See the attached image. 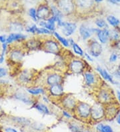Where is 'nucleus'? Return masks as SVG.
Here are the masks:
<instances>
[{
    "instance_id": "nucleus-1",
    "label": "nucleus",
    "mask_w": 120,
    "mask_h": 132,
    "mask_svg": "<svg viewBox=\"0 0 120 132\" xmlns=\"http://www.w3.org/2000/svg\"><path fill=\"white\" fill-rule=\"evenodd\" d=\"M76 111L81 118L87 119L91 116V108L90 105L85 102H79L76 105Z\"/></svg>"
},
{
    "instance_id": "nucleus-2",
    "label": "nucleus",
    "mask_w": 120,
    "mask_h": 132,
    "mask_svg": "<svg viewBox=\"0 0 120 132\" xmlns=\"http://www.w3.org/2000/svg\"><path fill=\"white\" fill-rule=\"evenodd\" d=\"M58 7L65 14L73 13L75 8V3L71 1H59L57 2Z\"/></svg>"
},
{
    "instance_id": "nucleus-3",
    "label": "nucleus",
    "mask_w": 120,
    "mask_h": 132,
    "mask_svg": "<svg viewBox=\"0 0 120 132\" xmlns=\"http://www.w3.org/2000/svg\"><path fill=\"white\" fill-rule=\"evenodd\" d=\"M43 49L45 50L47 53H52L55 55H58L59 53L60 48L58 43L52 39L47 40L43 44Z\"/></svg>"
},
{
    "instance_id": "nucleus-4",
    "label": "nucleus",
    "mask_w": 120,
    "mask_h": 132,
    "mask_svg": "<svg viewBox=\"0 0 120 132\" xmlns=\"http://www.w3.org/2000/svg\"><path fill=\"white\" fill-rule=\"evenodd\" d=\"M91 116L95 120L100 119L105 116V109L100 103H96L93 105L91 110Z\"/></svg>"
},
{
    "instance_id": "nucleus-5",
    "label": "nucleus",
    "mask_w": 120,
    "mask_h": 132,
    "mask_svg": "<svg viewBox=\"0 0 120 132\" xmlns=\"http://www.w3.org/2000/svg\"><path fill=\"white\" fill-rule=\"evenodd\" d=\"M51 11L50 7L47 5H41L37 10V17L38 19H42V21H46L51 18Z\"/></svg>"
},
{
    "instance_id": "nucleus-6",
    "label": "nucleus",
    "mask_w": 120,
    "mask_h": 132,
    "mask_svg": "<svg viewBox=\"0 0 120 132\" xmlns=\"http://www.w3.org/2000/svg\"><path fill=\"white\" fill-rule=\"evenodd\" d=\"M62 28V33L66 37H69L75 32V29L77 28V26L75 23L71 22H63Z\"/></svg>"
},
{
    "instance_id": "nucleus-7",
    "label": "nucleus",
    "mask_w": 120,
    "mask_h": 132,
    "mask_svg": "<svg viewBox=\"0 0 120 132\" xmlns=\"http://www.w3.org/2000/svg\"><path fill=\"white\" fill-rule=\"evenodd\" d=\"M89 47H90V53L91 55L94 57H98L101 55L102 52V47L99 42L96 41L90 42Z\"/></svg>"
},
{
    "instance_id": "nucleus-8",
    "label": "nucleus",
    "mask_w": 120,
    "mask_h": 132,
    "mask_svg": "<svg viewBox=\"0 0 120 132\" xmlns=\"http://www.w3.org/2000/svg\"><path fill=\"white\" fill-rule=\"evenodd\" d=\"M71 71L75 73H80L84 70V64L81 60H74L69 64Z\"/></svg>"
},
{
    "instance_id": "nucleus-9",
    "label": "nucleus",
    "mask_w": 120,
    "mask_h": 132,
    "mask_svg": "<svg viewBox=\"0 0 120 132\" xmlns=\"http://www.w3.org/2000/svg\"><path fill=\"white\" fill-rule=\"evenodd\" d=\"M109 105L105 109V116L109 119H113L117 115V108L115 103H108Z\"/></svg>"
},
{
    "instance_id": "nucleus-10",
    "label": "nucleus",
    "mask_w": 120,
    "mask_h": 132,
    "mask_svg": "<svg viewBox=\"0 0 120 132\" xmlns=\"http://www.w3.org/2000/svg\"><path fill=\"white\" fill-rule=\"evenodd\" d=\"M63 81V77L60 75L58 73H52L47 77L46 82L49 85H57V84H61Z\"/></svg>"
},
{
    "instance_id": "nucleus-11",
    "label": "nucleus",
    "mask_w": 120,
    "mask_h": 132,
    "mask_svg": "<svg viewBox=\"0 0 120 132\" xmlns=\"http://www.w3.org/2000/svg\"><path fill=\"white\" fill-rule=\"evenodd\" d=\"M79 32L80 36L84 40H86V39L90 38L91 35L93 34V31H92V28H89L84 24L80 26Z\"/></svg>"
},
{
    "instance_id": "nucleus-12",
    "label": "nucleus",
    "mask_w": 120,
    "mask_h": 132,
    "mask_svg": "<svg viewBox=\"0 0 120 132\" xmlns=\"http://www.w3.org/2000/svg\"><path fill=\"white\" fill-rule=\"evenodd\" d=\"M62 104L64 108L69 110H74L77 105L75 99L71 96H66L63 97L62 100Z\"/></svg>"
},
{
    "instance_id": "nucleus-13",
    "label": "nucleus",
    "mask_w": 120,
    "mask_h": 132,
    "mask_svg": "<svg viewBox=\"0 0 120 132\" xmlns=\"http://www.w3.org/2000/svg\"><path fill=\"white\" fill-rule=\"evenodd\" d=\"M99 103H111V95L109 92L105 89L99 91L98 94Z\"/></svg>"
},
{
    "instance_id": "nucleus-14",
    "label": "nucleus",
    "mask_w": 120,
    "mask_h": 132,
    "mask_svg": "<svg viewBox=\"0 0 120 132\" xmlns=\"http://www.w3.org/2000/svg\"><path fill=\"white\" fill-rule=\"evenodd\" d=\"M98 39L101 44H106L110 37V31L107 28L99 29L98 33L97 34Z\"/></svg>"
},
{
    "instance_id": "nucleus-15",
    "label": "nucleus",
    "mask_w": 120,
    "mask_h": 132,
    "mask_svg": "<svg viewBox=\"0 0 120 132\" xmlns=\"http://www.w3.org/2000/svg\"><path fill=\"white\" fill-rule=\"evenodd\" d=\"M50 93L52 96L59 97L63 94V88L61 84L51 85L50 87Z\"/></svg>"
},
{
    "instance_id": "nucleus-16",
    "label": "nucleus",
    "mask_w": 120,
    "mask_h": 132,
    "mask_svg": "<svg viewBox=\"0 0 120 132\" xmlns=\"http://www.w3.org/2000/svg\"><path fill=\"white\" fill-rule=\"evenodd\" d=\"M26 36L21 34H15V33H11L10 34L8 37H7L6 44H11L14 41L22 40L26 39Z\"/></svg>"
},
{
    "instance_id": "nucleus-17",
    "label": "nucleus",
    "mask_w": 120,
    "mask_h": 132,
    "mask_svg": "<svg viewBox=\"0 0 120 132\" xmlns=\"http://www.w3.org/2000/svg\"><path fill=\"white\" fill-rule=\"evenodd\" d=\"M96 70L99 73V74L101 75V76L104 79L112 83V84H115V82L114 81V79H113L112 77L111 76V75L106 71V69H103L101 68H100L99 66H98L96 68Z\"/></svg>"
},
{
    "instance_id": "nucleus-18",
    "label": "nucleus",
    "mask_w": 120,
    "mask_h": 132,
    "mask_svg": "<svg viewBox=\"0 0 120 132\" xmlns=\"http://www.w3.org/2000/svg\"><path fill=\"white\" fill-rule=\"evenodd\" d=\"M23 54L22 52L19 50H13L10 54V60L12 61L17 62V61H20L22 60Z\"/></svg>"
},
{
    "instance_id": "nucleus-19",
    "label": "nucleus",
    "mask_w": 120,
    "mask_h": 132,
    "mask_svg": "<svg viewBox=\"0 0 120 132\" xmlns=\"http://www.w3.org/2000/svg\"><path fill=\"white\" fill-rule=\"evenodd\" d=\"M23 29V26L21 23L18 22H12L10 23V30L11 31H13L15 34H21Z\"/></svg>"
},
{
    "instance_id": "nucleus-20",
    "label": "nucleus",
    "mask_w": 120,
    "mask_h": 132,
    "mask_svg": "<svg viewBox=\"0 0 120 132\" xmlns=\"http://www.w3.org/2000/svg\"><path fill=\"white\" fill-rule=\"evenodd\" d=\"M75 5L82 10H87L93 5V2L91 1H77L75 2Z\"/></svg>"
},
{
    "instance_id": "nucleus-21",
    "label": "nucleus",
    "mask_w": 120,
    "mask_h": 132,
    "mask_svg": "<svg viewBox=\"0 0 120 132\" xmlns=\"http://www.w3.org/2000/svg\"><path fill=\"white\" fill-rule=\"evenodd\" d=\"M15 96L16 99H18V100L21 101L23 103H26L27 105H30L32 103V101L30 97H29L27 95H26L25 94H21V93L19 94H19H15Z\"/></svg>"
},
{
    "instance_id": "nucleus-22",
    "label": "nucleus",
    "mask_w": 120,
    "mask_h": 132,
    "mask_svg": "<svg viewBox=\"0 0 120 132\" xmlns=\"http://www.w3.org/2000/svg\"><path fill=\"white\" fill-rule=\"evenodd\" d=\"M35 108L37 111H39L40 113H44V114H49L50 113V110H49L48 108L43 103H36L35 105Z\"/></svg>"
},
{
    "instance_id": "nucleus-23",
    "label": "nucleus",
    "mask_w": 120,
    "mask_h": 132,
    "mask_svg": "<svg viewBox=\"0 0 120 132\" xmlns=\"http://www.w3.org/2000/svg\"><path fill=\"white\" fill-rule=\"evenodd\" d=\"M84 77H85L86 84H87L89 86L94 84L95 81V79L94 75H93V73H91L90 72L85 73Z\"/></svg>"
},
{
    "instance_id": "nucleus-24",
    "label": "nucleus",
    "mask_w": 120,
    "mask_h": 132,
    "mask_svg": "<svg viewBox=\"0 0 120 132\" xmlns=\"http://www.w3.org/2000/svg\"><path fill=\"white\" fill-rule=\"evenodd\" d=\"M96 129L99 132H113L111 127L108 125H103L102 123H99L96 126Z\"/></svg>"
},
{
    "instance_id": "nucleus-25",
    "label": "nucleus",
    "mask_w": 120,
    "mask_h": 132,
    "mask_svg": "<svg viewBox=\"0 0 120 132\" xmlns=\"http://www.w3.org/2000/svg\"><path fill=\"white\" fill-rule=\"evenodd\" d=\"M107 22L109 23V25H111V26H114V27H117L120 23L119 20L116 17L111 15H108L107 17Z\"/></svg>"
},
{
    "instance_id": "nucleus-26",
    "label": "nucleus",
    "mask_w": 120,
    "mask_h": 132,
    "mask_svg": "<svg viewBox=\"0 0 120 132\" xmlns=\"http://www.w3.org/2000/svg\"><path fill=\"white\" fill-rule=\"evenodd\" d=\"M53 35H54L55 37H56V39H58V40L59 41V42H60L63 45V46H65V47H69V42H68V40L66 39L65 37L61 36L58 32H55V31L53 32Z\"/></svg>"
},
{
    "instance_id": "nucleus-27",
    "label": "nucleus",
    "mask_w": 120,
    "mask_h": 132,
    "mask_svg": "<svg viewBox=\"0 0 120 132\" xmlns=\"http://www.w3.org/2000/svg\"><path fill=\"white\" fill-rule=\"evenodd\" d=\"M27 91L29 94L34 95H39V94H45V91H44V89H43V88L27 89Z\"/></svg>"
},
{
    "instance_id": "nucleus-28",
    "label": "nucleus",
    "mask_w": 120,
    "mask_h": 132,
    "mask_svg": "<svg viewBox=\"0 0 120 132\" xmlns=\"http://www.w3.org/2000/svg\"><path fill=\"white\" fill-rule=\"evenodd\" d=\"M19 78L21 80V81H23V82L29 81L31 79V73L27 70H25V71H23Z\"/></svg>"
},
{
    "instance_id": "nucleus-29",
    "label": "nucleus",
    "mask_w": 120,
    "mask_h": 132,
    "mask_svg": "<svg viewBox=\"0 0 120 132\" xmlns=\"http://www.w3.org/2000/svg\"><path fill=\"white\" fill-rule=\"evenodd\" d=\"M69 129L72 131L73 132H81L82 131V127L77 124V123H71L69 124Z\"/></svg>"
},
{
    "instance_id": "nucleus-30",
    "label": "nucleus",
    "mask_w": 120,
    "mask_h": 132,
    "mask_svg": "<svg viewBox=\"0 0 120 132\" xmlns=\"http://www.w3.org/2000/svg\"><path fill=\"white\" fill-rule=\"evenodd\" d=\"M27 46L29 47V48L35 50L39 47V44L38 41L35 40V39H32L27 42Z\"/></svg>"
},
{
    "instance_id": "nucleus-31",
    "label": "nucleus",
    "mask_w": 120,
    "mask_h": 132,
    "mask_svg": "<svg viewBox=\"0 0 120 132\" xmlns=\"http://www.w3.org/2000/svg\"><path fill=\"white\" fill-rule=\"evenodd\" d=\"M72 47H73V50H74V52H75V53H76L77 55H80V56H82V55H83V50H82V47H80L79 45H77L76 43H75V44L73 45Z\"/></svg>"
},
{
    "instance_id": "nucleus-32",
    "label": "nucleus",
    "mask_w": 120,
    "mask_h": 132,
    "mask_svg": "<svg viewBox=\"0 0 120 132\" xmlns=\"http://www.w3.org/2000/svg\"><path fill=\"white\" fill-rule=\"evenodd\" d=\"M29 15L34 21L37 22V20H38L37 17V10L35 8H33V7L30 8L29 10Z\"/></svg>"
},
{
    "instance_id": "nucleus-33",
    "label": "nucleus",
    "mask_w": 120,
    "mask_h": 132,
    "mask_svg": "<svg viewBox=\"0 0 120 132\" xmlns=\"http://www.w3.org/2000/svg\"><path fill=\"white\" fill-rule=\"evenodd\" d=\"M120 32H119L116 29H114L110 33V37L113 39L114 40L117 41L120 39Z\"/></svg>"
},
{
    "instance_id": "nucleus-34",
    "label": "nucleus",
    "mask_w": 120,
    "mask_h": 132,
    "mask_svg": "<svg viewBox=\"0 0 120 132\" xmlns=\"http://www.w3.org/2000/svg\"><path fill=\"white\" fill-rule=\"evenodd\" d=\"M95 23L96 26H98L99 29H100V28H103V29L106 28L105 27L106 26V22L103 19H97L95 20Z\"/></svg>"
},
{
    "instance_id": "nucleus-35",
    "label": "nucleus",
    "mask_w": 120,
    "mask_h": 132,
    "mask_svg": "<svg viewBox=\"0 0 120 132\" xmlns=\"http://www.w3.org/2000/svg\"><path fill=\"white\" fill-rule=\"evenodd\" d=\"M51 31L44 28H37L36 34H51Z\"/></svg>"
},
{
    "instance_id": "nucleus-36",
    "label": "nucleus",
    "mask_w": 120,
    "mask_h": 132,
    "mask_svg": "<svg viewBox=\"0 0 120 132\" xmlns=\"http://www.w3.org/2000/svg\"><path fill=\"white\" fill-rule=\"evenodd\" d=\"M37 27L36 25H33L31 26H29V27H27L26 31L27 32L31 33V34H36V31H37Z\"/></svg>"
},
{
    "instance_id": "nucleus-37",
    "label": "nucleus",
    "mask_w": 120,
    "mask_h": 132,
    "mask_svg": "<svg viewBox=\"0 0 120 132\" xmlns=\"http://www.w3.org/2000/svg\"><path fill=\"white\" fill-rule=\"evenodd\" d=\"M16 121H18L19 123L21 124H26V125H27V124H29V121L28 119H26V118H16L15 119Z\"/></svg>"
},
{
    "instance_id": "nucleus-38",
    "label": "nucleus",
    "mask_w": 120,
    "mask_h": 132,
    "mask_svg": "<svg viewBox=\"0 0 120 132\" xmlns=\"http://www.w3.org/2000/svg\"><path fill=\"white\" fill-rule=\"evenodd\" d=\"M7 73V72L6 69L3 68H0V78L6 76Z\"/></svg>"
},
{
    "instance_id": "nucleus-39",
    "label": "nucleus",
    "mask_w": 120,
    "mask_h": 132,
    "mask_svg": "<svg viewBox=\"0 0 120 132\" xmlns=\"http://www.w3.org/2000/svg\"><path fill=\"white\" fill-rule=\"evenodd\" d=\"M117 54H115V53H112L111 55H110V57H109V61H110V62H114V61H115L117 60Z\"/></svg>"
},
{
    "instance_id": "nucleus-40",
    "label": "nucleus",
    "mask_w": 120,
    "mask_h": 132,
    "mask_svg": "<svg viewBox=\"0 0 120 132\" xmlns=\"http://www.w3.org/2000/svg\"><path fill=\"white\" fill-rule=\"evenodd\" d=\"M7 37L5 36H0V42H2V44H6Z\"/></svg>"
},
{
    "instance_id": "nucleus-41",
    "label": "nucleus",
    "mask_w": 120,
    "mask_h": 132,
    "mask_svg": "<svg viewBox=\"0 0 120 132\" xmlns=\"http://www.w3.org/2000/svg\"><path fill=\"white\" fill-rule=\"evenodd\" d=\"M62 113H63V116H65L66 118H71V115L69 114L68 112H67V111H63Z\"/></svg>"
},
{
    "instance_id": "nucleus-42",
    "label": "nucleus",
    "mask_w": 120,
    "mask_h": 132,
    "mask_svg": "<svg viewBox=\"0 0 120 132\" xmlns=\"http://www.w3.org/2000/svg\"><path fill=\"white\" fill-rule=\"evenodd\" d=\"M5 132H18L17 130H15L13 128H11V127H8L5 129Z\"/></svg>"
},
{
    "instance_id": "nucleus-43",
    "label": "nucleus",
    "mask_w": 120,
    "mask_h": 132,
    "mask_svg": "<svg viewBox=\"0 0 120 132\" xmlns=\"http://www.w3.org/2000/svg\"><path fill=\"white\" fill-rule=\"evenodd\" d=\"M84 55H85V57H86L87 60H89V61H93V59L91 57V56H90V55H89L88 53H84Z\"/></svg>"
},
{
    "instance_id": "nucleus-44",
    "label": "nucleus",
    "mask_w": 120,
    "mask_h": 132,
    "mask_svg": "<svg viewBox=\"0 0 120 132\" xmlns=\"http://www.w3.org/2000/svg\"><path fill=\"white\" fill-rule=\"evenodd\" d=\"M117 123L118 124H119L120 125V113L118 115V116H117Z\"/></svg>"
},
{
    "instance_id": "nucleus-45",
    "label": "nucleus",
    "mask_w": 120,
    "mask_h": 132,
    "mask_svg": "<svg viewBox=\"0 0 120 132\" xmlns=\"http://www.w3.org/2000/svg\"><path fill=\"white\" fill-rule=\"evenodd\" d=\"M117 98H118L119 102H120V92L119 91H117Z\"/></svg>"
},
{
    "instance_id": "nucleus-46",
    "label": "nucleus",
    "mask_w": 120,
    "mask_h": 132,
    "mask_svg": "<svg viewBox=\"0 0 120 132\" xmlns=\"http://www.w3.org/2000/svg\"><path fill=\"white\" fill-rule=\"evenodd\" d=\"M43 100H44V101H45L46 103H47V102H48V100L46 98V97H43Z\"/></svg>"
},
{
    "instance_id": "nucleus-47",
    "label": "nucleus",
    "mask_w": 120,
    "mask_h": 132,
    "mask_svg": "<svg viewBox=\"0 0 120 132\" xmlns=\"http://www.w3.org/2000/svg\"><path fill=\"white\" fill-rule=\"evenodd\" d=\"M83 132H90V131H83Z\"/></svg>"
}]
</instances>
